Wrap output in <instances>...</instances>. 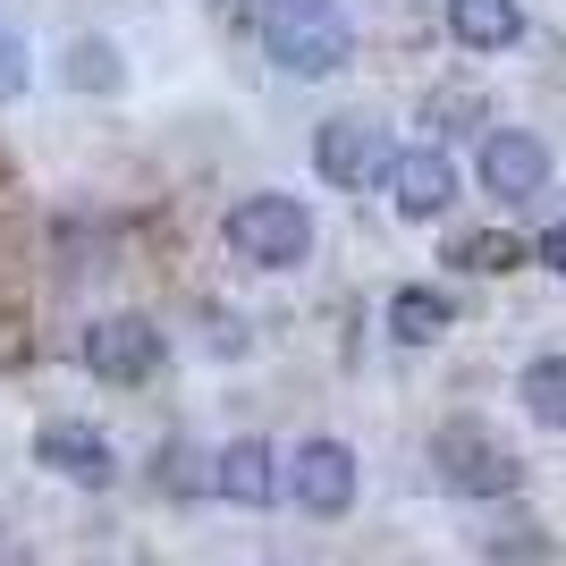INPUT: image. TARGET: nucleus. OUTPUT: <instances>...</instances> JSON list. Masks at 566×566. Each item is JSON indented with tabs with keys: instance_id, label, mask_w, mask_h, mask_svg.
Wrapping results in <instances>:
<instances>
[{
	"instance_id": "f257e3e1",
	"label": "nucleus",
	"mask_w": 566,
	"mask_h": 566,
	"mask_svg": "<svg viewBox=\"0 0 566 566\" xmlns=\"http://www.w3.org/2000/svg\"><path fill=\"white\" fill-rule=\"evenodd\" d=\"M431 473H440V491H457V499H507L524 482L516 449L482 423H440L431 431Z\"/></svg>"
},
{
	"instance_id": "f03ea898",
	"label": "nucleus",
	"mask_w": 566,
	"mask_h": 566,
	"mask_svg": "<svg viewBox=\"0 0 566 566\" xmlns=\"http://www.w3.org/2000/svg\"><path fill=\"white\" fill-rule=\"evenodd\" d=\"M229 254L254 271H296L313 254V212L296 195H245L229 212Z\"/></svg>"
},
{
	"instance_id": "7ed1b4c3",
	"label": "nucleus",
	"mask_w": 566,
	"mask_h": 566,
	"mask_svg": "<svg viewBox=\"0 0 566 566\" xmlns=\"http://www.w3.org/2000/svg\"><path fill=\"white\" fill-rule=\"evenodd\" d=\"M313 169L331 178V187H347V195H364V187H380L389 169H398V144L380 136V118H322V136H313Z\"/></svg>"
},
{
	"instance_id": "20e7f679",
	"label": "nucleus",
	"mask_w": 566,
	"mask_h": 566,
	"mask_svg": "<svg viewBox=\"0 0 566 566\" xmlns=\"http://www.w3.org/2000/svg\"><path fill=\"white\" fill-rule=\"evenodd\" d=\"M287 499L305 516H347L355 507V449L347 440H305L287 457Z\"/></svg>"
},
{
	"instance_id": "39448f33",
	"label": "nucleus",
	"mask_w": 566,
	"mask_h": 566,
	"mask_svg": "<svg viewBox=\"0 0 566 566\" xmlns=\"http://www.w3.org/2000/svg\"><path fill=\"white\" fill-rule=\"evenodd\" d=\"M85 373L94 380H153L161 373V331L144 313H111L85 331Z\"/></svg>"
},
{
	"instance_id": "423d86ee",
	"label": "nucleus",
	"mask_w": 566,
	"mask_h": 566,
	"mask_svg": "<svg viewBox=\"0 0 566 566\" xmlns=\"http://www.w3.org/2000/svg\"><path fill=\"white\" fill-rule=\"evenodd\" d=\"M34 465H51L60 482H76V491H111V482H118V449L102 440L94 423H43Z\"/></svg>"
},
{
	"instance_id": "0eeeda50",
	"label": "nucleus",
	"mask_w": 566,
	"mask_h": 566,
	"mask_svg": "<svg viewBox=\"0 0 566 566\" xmlns=\"http://www.w3.org/2000/svg\"><path fill=\"white\" fill-rule=\"evenodd\" d=\"M542 178H549L542 136H524V127H491V136H482V187H491L499 203H524V195H542Z\"/></svg>"
},
{
	"instance_id": "6e6552de",
	"label": "nucleus",
	"mask_w": 566,
	"mask_h": 566,
	"mask_svg": "<svg viewBox=\"0 0 566 566\" xmlns=\"http://www.w3.org/2000/svg\"><path fill=\"white\" fill-rule=\"evenodd\" d=\"M389 203H398L406 220H440V212L457 203V161L440 153V144L398 153V169H389Z\"/></svg>"
},
{
	"instance_id": "1a4fd4ad",
	"label": "nucleus",
	"mask_w": 566,
	"mask_h": 566,
	"mask_svg": "<svg viewBox=\"0 0 566 566\" xmlns=\"http://www.w3.org/2000/svg\"><path fill=\"white\" fill-rule=\"evenodd\" d=\"M212 491L237 499V507H271V499L287 491V465L271 457V440H229V449L212 457Z\"/></svg>"
},
{
	"instance_id": "9d476101",
	"label": "nucleus",
	"mask_w": 566,
	"mask_h": 566,
	"mask_svg": "<svg viewBox=\"0 0 566 566\" xmlns=\"http://www.w3.org/2000/svg\"><path fill=\"white\" fill-rule=\"evenodd\" d=\"M271 60H280L287 76H331V69L355 60V34H347V18H331V25H305V34H280Z\"/></svg>"
},
{
	"instance_id": "9b49d317",
	"label": "nucleus",
	"mask_w": 566,
	"mask_h": 566,
	"mask_svg": "<svg viewBox=\"0 0 566 566\" xmlns=\"http://www.w3.org/2000/svg\"><path fill=\"white\" fill-rule=\"evenodd\" d=\"M449 34L465 51H507L524 43V9L516 0H449Z\"/></svg>"
},
{
	"instance_id": "f8f14e48",
	"label": "nucleus",
	"mask_w": 566,
	"mask_h": 566,
	"mask_svg": "<svg viewBox=\"0 0 566 566\" xmlns=\"http://www.w3.org/2000/svg\"><path fill=\"white\" fill-rule=\"evenodd\" d=\"M457 305L440 296V287H398L389 296V338H406V347H431V338H449Z\"/></svg>"
},
{
	"instance_id": "ddd939ff",
	"label": "nucleus",
	"mask_w": 566,
	"mask_h": 566,
	"mask_svg": "<svg viewBox=\"0 0 566 566\" xmlns=\"http://www.w3.org/2000/svg\"><path fill=\"white\" fill-rule=\"evenodd\" d=\"M516 398L542 431H566V355H533L524 380H516Z\"/></svg>"
},
{
	"instance_id": "4468645a",
	"label": "nucleus",
	"mask_w": 566,
	"mask_h": 566,
	"mask_svg": "<svg viewBox=\"0 0 566 566\" xmlns=\"http://www.w3.org/2000/svg\"><path fill=\"white\" fill-rule=\"evenodd\" d=\"M153 491H169V499H187V491H212V457H195L187 440L153 449Z\"/></svg>"
},
{
	"instance_id": "2eb2a0df",
	"label": "nucleus",
	"mask_w": 566,
	"mask_h": 566,
	"mask_svg": "<svg viewBox=\"0 0 566 566\" xmlns=\"http://www.w3.org/2000/svg\"><path fill=\"white\" fill-rule=\"evenodd\" d=\"M449 262H457V271H516L524 245H516L507 229H465V237L449 245Z\"/></svg>"
},
{
	"instance_id": "dca6fc26",
	"label": "nucleus",
	"mask_w": 566,
	"mask_h": 566,
	"mask_svg": "<svg viewBox=\"0 0 566 566\" xmlns=\"http://www.w3.org/2000/svg\"><path fill=\"white\" fill-rule=\"evenodd\" d=\"M118 76H127V69H118L111 43H76L69 51V85H76V94H118Z\"/></svg>"
},
{
	"instance_id": "f3484780",
	"label": "nucleus",
	"mask_w": 566,
	"mask_h": 566,
	"mask_svg": "<svg viewBox=\"0 0 566 566\" xmlns=\"http://www.w3.org/2000/svg\"><path fill=\"white\" fill-rule=\"evenodd\" d=\"M338 0H262V34L280 43V34H305V25H331Z\"/></svg>"
},
{
	"instance_id": "a211bd4d",
	"label": "nucleus",
	"mask_w": 566,
	"mask_h": 566,
	"mask_svg": "<svg viewBox=\"0 0 566 566\" xmlns=\"http://www.w3.org/2000/svg\"><path fill=\"white\" fill-rule=\"evenodd\" d=\"M431 127H440V136H465V127H457V118H482V102H473V94H440V102H431Z\"/></svg>"
},
{
	"instance_id": "6ab92c4d",
	"label": "nucleus",
	"mask_w": 566,
	"mask_h": 566,
	"mask_svg": "<svg viewBox=\"0 0 566 566\" xmlns=\"http://www.w3.org/2000/svg\"><path fill=\"white\" fill-rule=\"evenodd\" d=\"M533 254H542L549 271H558V280H566V220H558V229H542V245H533Z\"/></svg>"
},
{
	"instance_id": "aec40b11",
	"label": "nucleus",
	"mask_w": 566,
	"mask_h": 566,
	"mask_svg": "<svg viewBox=\"0 0 566 566\" xmlns=\"http://www.w3.org/2000/svg\"><path fill=\"white\" fill-rule=\"evenodd\" d=\"M18 60H25V51H18V43H0V94H18V76H25V69H18Z\"/></svg>"
}]
</instances>
